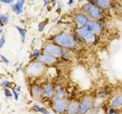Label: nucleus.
I'll list each match as a JSON object with an SVG mask.
<instances>
[{
  "mask_svg": "<svg viewBox=\"0 0 122 114\" xmlns=\"http://www.w3.org/2000/svg\"><path fill=\"white\" fill-rule=\"evenodd\" d=\"M0 60H2V59H1V58H0Z\"/></svg>",
  "mask_w": 122,
  "mask_h": 114,
  "instance_id": "obj_34",
  "label": "nucleus"
},
{
  "mask_svg": "<svg viewBox=\"0 0 122 114\" xmlns=\"http://www.w3.org/2000/svg\"><path fill=\"white\" fill-rule=\"evenodd\" d=\"M44 71V66L42 63L39 62H34L28 66L27 72L30 76H38L40 75Z\"/></svg>",
  "mask_w": 122,
  "mask_h": 114,
  "instance_id": "obj_6",
  "label": "nucleus"
},
{
  "mask_svg": "<svg viewBox=\"0 0 122 114\" xmlns=\"http://www.w3.org/2000/svg\"><path fill=\"white\" fill-rule=\"evenodd\" d=\"M72 3H73V0H69V2H68V4L70 5H72Z\"/></svg>",
  "mask_w": 122,
  "mask_h": 114,
  "instance_id": "obj_30",
  "label": "nucleus"
},
{
  "mask_svg": "<svg viewBox=\"0 0 122 114\" xmlns=\"http://www.w3.org/2000/svg\"><path fill=\"white\" fill-rule=\"evenodd\" d=\"M39 56H39V50H37V49H35V50H34V52H33L32 57H34V58H35V59H37Z\"/></svg>",
  "mask_w": 122,
  "mask_h": 114,
  "instance_id": "obj_23",
  "label": "nucleus"
},
{
  "mask_svg": "<svg viewBox=\"0 0 122 114\" xmlns=\"http://www.w3.org/2000/svg\"><path fill=\"white\" fill-rule=\"evenodd\" d=\"M45 55H50L54 57H60L63 56V49L56 44H48L44 49Z\"/></svg>",
  "mask_w": 122,
  "mask_h": 114,
  "instance_id": "obj_5",
  "label": "nucleus"
},
{
  "mask_svg": "<svg viewBox=\"0 0 122 114\" xmlns=\"http://www.w3.org/2000/svg\"><path fill=\"white\" fill-rule=\"evenodd\" d=\"M16 28H17V30H18V32L20 33V35H21V38H22V40H25V35H26L25 30L24 29H23V28H20V27H18V26H16Z\"/></svg>",
  "mask_w": 122,
  "mask_h": 114,
  "instance_id": "obj_19",
  "label": "nucleus"
},
{
  "mask_svg": "<svg viewBox=\"0 0 122 114\" xmlns=\"http://www.w3.org/2000/svg\"><path fill=\"white\" fill-rule=\"evenodd\" d=\"M86 28L89 29L90 31L92 32L95 35H99L102 33V27L101 25L98 24V22L95 21H89V22L88 23V24L86 26Z\"/></svg>",
  "mask_w": 122,
  "mask_h": 114,
  "instance_id": "obj_9",
  "label": "nucleus"
},
{
  "mask_svg": "<svg viewBox=\"0 0 122 114\" xmlns=\"http://www.w3.org/2000/svg\"><path fill=\"white\" fill-rule=\"evenodd\" d=\"M75 21L79 28H82V27H86L88 23L89 22V19L86 14L82 13H79L75 16Z\"/></svg>",
  "mask_w": 122,
  "mask_h": 114,
  "instance_id": "obj_10",
  "label": "nucleus"
},
{
  "mask_svg": "<svg viewBox=\"0 0 122 114\" xmlns=\"http://www.w3.org/2000/svg\"><path fill=\"white\" fill-rule=\"evenodd\" d=\"M5 37H4V35L2 34L1 39H0V48H2L3 47L4 44H5Z\"/></svg>",
  "mask_w": 122,
  "mask_h": 114,
  "instance_id": "obj_22",
  "label": "nucleus"
},
{
  "mask_svg": "<svg viewBox=\"0 0 122 114\" xmlns=\"http://www.w3.org/2000/svg\"><path fill=\"white\" fill-rule=\"evenodd\" d=\"M107 114H117V113H116V111H115V109H112V108H110L108 113H107Z\"/></svg>",
  "mask_w": 122,
  "mask_h": 114,
  "instance_id": "obj_27",
  "label": "nucleus"
},
{
  "mask_svg": "<svg viewBox=\"0 0 122 114\" xmlns=\"http://www.w3.org/2000/svg\"><path fill=\"white\" fill-rule=\"evenodd\" d=\"M0 2L4 3H11L13 2V0H0Z\"/></svg>",
  "mask_w": 122,
  "mask_h": 114,
  "instance_id": "obj_28",
  "label": "nucleus"
},
{
  "mask_svg": "<svg viewBox=\"0 0 122 114\" xmlns=\"http://www.w3.org/2000/svg\"><path fill=\"white\" fill-rule=\"evenodd\" d=\"M55 43L60 47L71 49L75 47L76 41L75 37L69 33H60L54 37Z\"/></svg>",
  "mask_w": 122,
  "mask_h": 114,
  "instance_id": "obj_1",
  "label": "nucleus"
},
{
  "mask_svg": "<svg viewBox=\"0 0 122 114\" xmlns=\"http://www.w3.org/2000/svg\"><path fill=\"white\" fill-rule=\"evenodd\" d=\"M79 104L76 101H72L69 103L66 109V114H78Z\"/></svg>",
  "mask_w": 122,
  "mask_h": 114,
  "instance_id": "obj_13",
  "label": "nucleus"
},
{
  "mask_svg": "<svg viewBox=\"0 0 122 114\" xmlns=\"http://www.w3.org/2000/svg\"><path fill=\"white\" fill-rule=\"evenodd\" d=\"M1 59H2V61H3V62H5V63L6 65H8V64H9V60H8V59H7L5 58V56H1Z\"/></svg>",
  "mask_w": 122,
  "mask_h": 114,
  "instance_id": "obj_26",
  "label": "nucleus"
},
{
  "mask_svg": "<svg viewBox=\"0 0 122 114\" xmlns=\"http://www.w3.org/2000/svg\"><path fill=\"white\" fill-rule=\"evenodd\" d=\"M5 96L7 97H12V94H11V92L10 91V90H9L8 88H5Z\"/></svg>",
  "mask_w": 122,
  "mask_h": 114,
  "instance_id": "obj_21",
  "label": "nucleus"
},
{
  "mask_svg": "<svg viewBox=\"0 0 122 114\" xmlns=\"http://www.w3.org/2000/svg\"><path fill=\"white\" fill-rule=\"evenodd\" d=\"M93 1H95V0H93Z\"/></svg>",
  "mask_w": 122,
  "mask_h": 114,
  "instance_id": "obj_35",
  "label": "nucleus"
},
{
  "mask_svg": "<svg viewBox=\"0 0 122 114\" xmlns=\"http://www.w3.org/2000/svg\"><path fill=\"white\" fill-rule=\"evenodd\" d=\"M96 5L102 9H108L111 5L110 0H95Z\"/></svg>",
  "mask_w": 122,
  "mask_h": 114,
  "instance_id": "obj_15",
  "label": "nucleus"
},
{
  "mask_svg": "<svg viewBox=\"0 0 122 114\" xmlns=\"http://www.w3.org/2000/svg\"><path fill=\"white\" fill-rule=\"evenodd\" d=\"M44 5H47V4L48 3L49 0H44Z\"/></svg>",
  "mask_w": 122,
  "mask_h": 114,
  "instance_id": "obj_31",
  "label": "nucleus"
},
{
  "mask_svg": "<svg viewBox=\"0 0 122 114\" xmlns=\"http://www.w3.org/2000/svg\"><path fill=\"white\" fill-rule=\"evenodd\" d=\"M38 62L42 64H48L51 65L56 62V58L54 56H50V55H41L37 58Z\"/></svg>",
  "mask_w": 122,
  "mask_h": 114,
  "instance_id": "obj_12",
  "label": "nucleus"
},
{
  "mask_svg": "<svg viewBox=\"0 0 122 114\" xmlns=\"http://www.w3.org/2000/svg\"><path fill=\"white\" fill-rule=\"evenodd\" d=\"M69 104V102L66 99H62L54 103L53 105V109L57 113H63V112L66 111L67 108V106Z\"/></svg>",
  "mask_w": 122,
  "mask_h": 114,
  "instance_id": "obj_8",
  "label": "nucleus"
},
{
  "mask_svg": "<svg viewBox=\"0 0 122 114\" xmlns=\"http://www.w3.org/2000/svg\"><path fill=\"white\" fill-rule=\"evenodd\" d=\"M44 26H45V25H43L42 24H41L39 25V30H40V31H42V30H43V29L44 28Z\"/></svg>",
  "mask_w": 122,
  "mask_h": 114,
  "instance_id": "obj_29",
  "label": "nucleus"
},
{
  "mask_svg": "<svg viewBox=\"0 0 122 114\" xmlns=\"http://www.w3.org/2000/svg\"><path fill=\"white\" fill-rule=\"evenodd\" d=\"M65 95H66V92H65V90H63V88L62 87H57L55 89V93L53 97V101L56 102L60 100H62V99H65Z\"/></svg>",
  "mask_w": 122,
  "mask_h": 114,
  "instance_id": "obj_14",
  "label": "nucleus"
},
{
  "mask_svg": "<svg viewBox=\"0 0 122 114\" xmlns=\"http://www.w3.org/2000/svg\"><path fill=\"white\" fill-rule=\"evenodd\" d=\"M8 21H9V18L6 15H2V16H0V21L2 22V24H6Z\"/></svg>",
  "mask_w": 122,
  "mask_h": 114,
  "instance_id": "obj_20",
  "label": "nucleus"
},
{
  "mask_svg": "<svg viewBox=\"0 0 122 114\" xmlns=\"http://www.w3.org/2000/svg\"><path fill=\"white\" fill-rule=\"evenodd\" d=\"M94 100L92 97H86L79 103L78 114H87L92 108Z\"/></svg>",
  "mask_w": 122,
  "mask_h": 114,
  "instance_id": "obj_4",
  "label": "nucleus"
},
{
  "mask_svg": "<svg viewBox=\"0 0 122 114\" xmlns=\"http://www.w3.org/2000/svg\"><path fill=\"white\" fill-rule=\"evenodd\" d=\"M98 114H102V113H98Z\"/></svg>",
  "mask_w": 122,
  "mask_h": 114,
  "instance_id": "obj_33",
  "label": "nucleus"
},
{
  "mask_svg": "<svg viewBox=\"0 0 122 114\" xmlns=\"http://www.w3.org/2000/svg\"><path fill=\"white\" fill-rule=\"evenodd\" d=\"M2 85L3 87H5V88H6V87H9V86H10V82H9V81H4L2 82Z\"/></svg>",
  "mask_w": 122,
  "mask_h": 114,
  "instance_id": "obj_24",
  "label": "nucleus"
},
{
  "mask_svg": "<svg viewBox=\"0 0 122 114\" xmlns=\"http://www.w3.org/2000/svg\"><path fill=\"white\" fill-rule=\"evenodd\" d=\"M55 93V89L51 84H46L42 88V95L46 97H53Z\"/></svg>",
  "mask_w": 122,
  "mask_h": 114,
  "instance_id": "obj_11",
  "label": "nucleus"
},
{
  "mask_svg": "<svg viewBox=\"0 0 122 114\" xmlns=\"http://www.w3.org/2000/svg\"><path fill=\"white\" fill-rule=\"evenodd\" d=\"M25 4V0H18L16 4L12 5V8L15 11V13L17 14H21L22 12V9Z\"/></svg>",
  "mask_w": 122,
  "mask_h": 114,
  "instance_id": "obj_17",
  "label": "nucleus"
},
{
  "mask_svg": "<svg viewBox=\"0 0 122 114\" xmlns=\"http://www.w3.org/2000/svg\"><path fill=\"white\" fill-rule=\"evenodd\" d=\"M12 93L14 94V97H15V100H18V94L17 93V91L16 90H12Z\"/></svg>",
  "mask_w": 122,
  "mask_h": 114,
  "instance_id": "obj_25",
  "label": "nucleus"
},
{
  "mask_svg": "<svg viewBox=\"0 0 122 114\" xmlns=\"http://www.w3.org/2000/svg\"><path fill=\"white\" fill-rule=\"evenodd\" d=\"M33 109L35 110L36 112H38V113H41L43 114H50V112L47 109H45L44 107H41V106H40L37 104H34L33 106Z\"/></svg>",
  "mask_w": 122,
  "mask_h": 114,
  "instance_id": "obj_18",
  "label": "nucleus"
},
{
  "mask_svg": "<svg viewBox=\"0 0 122 114\" xmlns=\"http://www.w3.org/2000/svg\"><path fill=\"white\" fill-rule=\"evenodd\" d=\"M20 89H21V87H18V88H17V91H20Z\"/></svg>",
  "mask_w": 122,
  "mask_h": 114,
  "instance_id": "obj_32",
  "label": "nucleus"
},
{
  "mask_svg": "<svg viewBox=\"0 0 122 114\" xmlns=\"http://www.w3.org/2000/svg\"><path fill=\"white\" fill-rule=\"evenodd\" d=\"M31 94L34 98H40L42 95V89L38 85H34L31 87Z\"/></svg>",
  "mask_w": 122,
  "mask_h": 114,
  "instance_id": "obj_16",
  "label": "nucleus"
},
{
  "mask_svg": "<svg viewBox=\"0 0 122 114\" xmlns=\"http://www.w3.org/2000/svg\"><path fill=\"white\" fill-rule=\"evenodd\" d=\"M110 108L113 109H119L122 107V94H117L110 100Z\"/></svg>",
  "mask_w": 122,
  "mask_h": 114,
  "instance_id": "obj_7",
  "label": "nucleus"
},
{
  "mask_svg": "<svg viewBox=\"0 0 122 114\" xmlns=\"http://www.w3.org/2000/svg\"><path fill=\"white\" fill-rule=\"evenodd\" d=\"M83 9L91 18L95 20H101L103 18V14L101 9L92 3H86L83 5Z\"/></svg>",
  "mask_w": 122,
  "mask_h": 114,
  "instance_id": "obj_3",
  "label": "nucleus"
},
{
  "mask_svg": "<svg viewBox=\"0 0 122 114\" xmlns=\"http://www.w3.org/2000/svg\"><path fill=\"white\" fill-rule=\"evenodd\" d=\"M77 36L84 40L86 43H93L96 40V35L88 29L86 27L78 28L76 30Z\"/></svg>",
  "mask_w": 122,
  "mask_h": 114,
  "instance_id": "obj_2",
  "label": "nucleus"
}]
</instances>
